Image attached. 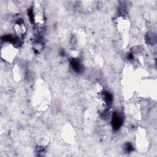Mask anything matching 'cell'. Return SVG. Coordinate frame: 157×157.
<instances>
[{"label": "cell", "mask_w": 157, "mask_h": 157, "mask_svg": "<svg viewBox=\"0 0 157 157\" xmlns=\"http://www.w3.org/2000/svg\"><path fill=\"white\" fill-rule=\"evenodd\" d=\"M17 50L12 44L7 42L4 44L1 47V57L8 63H12L17 55Z\"/></svg>", "instance_id": "6da1fadb"}]
</instances>
